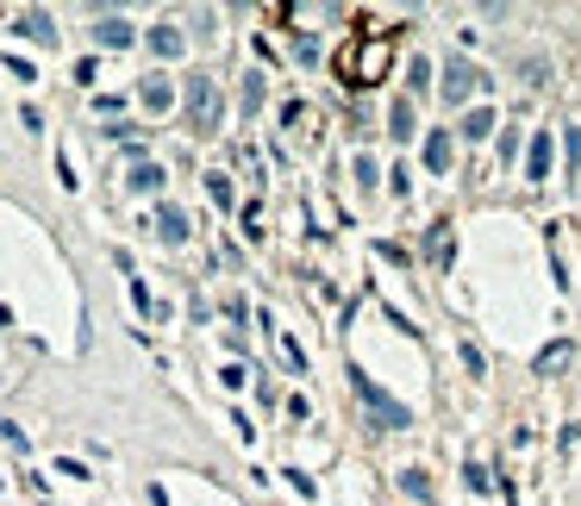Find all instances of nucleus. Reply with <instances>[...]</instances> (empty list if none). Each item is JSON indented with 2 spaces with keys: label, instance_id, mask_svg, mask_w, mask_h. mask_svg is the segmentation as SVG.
Listing matches in <instances>:
<instances>
[{
  "label": "nucleus",
  "instance_id": "nucleus-14",
  "mask_svg": "<svg viewBox=\"0 0 581 506\" xmlns=\"http://www.w3.org/2000/svg\"><path fill=\"white\" fill-rule=\"evenodd\" d=\"M569 356H576L569 344H551V351L538 356V376H551V369H569Z\"/></svg>",
  "mask_w": 581,
  "mask_h": 506
},
{
  "label": "nucleus",
  "instance_id": "nucleus-13",
  "mask_svg": "<svg viewBox=\"0 0 581 506\" xmlns=\"http://www.w3.org/2000/svg\"><path fill=\"white\" fill-rule=\"evenodd\" d=\"M138 94H144V106H151V113H163V106H169V101H176V94H169V81H144V88H138Z\"/></svg>",
  "mask_w": 581,
  "mask_h": 506
},
{
  "label": "nucleus",
  "instance_id": "nucleus-12",
  "mask_svg": "<svg viewBox=\"0 0 581 506\" xmlns=\"http://www.w3.org/2000/svg\"><path fill=\"white\" fill-rule=\"evenodd\" d=\"M388 131H394V138H413V101H394V113H388Z\"/></svg>",
  "mask_w": 581,
  "mask_h": 506
},
{
  "label": "nucleus",
  "instance_id": "nucleus-15",
  "mask_svg": "<svg viewBox=\"0 0 581 506\" xmlns=\"http://www.w3.org/2000/svg\"><path fill=\"white\" fill-rule=\"evenodd\" d=\"M488 131H494V113H488V106H476V113L463 119V138H488Z\"/></svg>",
  "mask_w": 581,
  "mask_h": 506
},
{
  "label": "nucleus",
  "instance_id": "nucleus-8",
  "mask_svg": "<svg viewBox=\"0 0 581 506\" xmlns=\"http://www.w3.org/2000/svg\"><path fill=\"white\" fill-rule=\"evenodd\" d=\"M131 194H156V188H163V169H156V163H131Z\"/></svg>",
  "mask_w": 581,
  "mask_h": 506
},
{
  "label": "nucleus",
  "instance_id": "nucleus-5",
  "mask_svg": "<svg viewBox=\"0 0 581 506\" xmlns=\"http://www.w3.org/2000/svg\"><path fill=\"white\" fill-rule=\"evenodd\" d=\"M94 45H106V51H119V45H131V20H119V13H106L101 26H94Z\"/></svg>",
  "mask_w": 581,
  "mask_h": 506
},
{
  "label": "nucleus",
  "instance_id": "nucleus-11",
  "mask_svg": "<svg viewBox=\"0 0 581 506\" xmlns=\"http://www.w3.org/2000/svg\"><path fill=\"white\" fill-rule=\"evenodd\" d=\"M156 231H163L169 244H181V238H188V219H181L176 206H163V213H156Z\"/></svg>",
  "mask_w": 581,
  "mask_h": 506
},
{
  "label": "nucleus",
  "instance_id": "nucleus-9",
  "mask_svg": "<svg viewBox=\"0 0 581 506\" xmlns=\"http://www.w3.org/2000/svg\"><path fill=\"white\" fill-rule=\"evenodd\" d=\"M151 51H156V56H181V51H188V38H181L176 26H156V31H151Z\"/></svg>",
  "mask_w": 581,
  "mask_h": 506
},
{
  "label": "nucleus",
  "instance_id": "nucleus-2",
  "mask_svg": "<svg viewBox=\"0 0 581 506\" xmlns=\"http://www.w3.org/2000/svg\"><path fill=\"white\" fill-rule=\"evenodd\" d=\"M481 81H488V76H481L476 63H463V56H456L451 69H444V106H463V101H476V94H481Z\"/></svg>",
  "mask_w": 581,
  "mask_h": 506
},
{
  "label": "nucleus",
  "instance_id": "nucleus-10",
  "mask_svg": "<svg viewBox=\"0 0 581 506\" xmlns=\"http://www.w3.org/2000/svg\"><path fill=\"white\" fill-rule=\"evenodd\" d=\"M444 163H451V131H431V138H426V169L438 176Z\"/></svg>",
  "mask_w": 581,
  "mask_h": 506
},
{
  "label": "nucleus",
  "instance_id": "nucleus-1",
  "mask_svg": "<svg viewBox=\"0 0 581 506\" xmlns=\"http://www.w3.org/2000/svg\"><path fill=\"white\" fill-rule=\"evenodd\" d=\"M351 388H356V401L376 413V426H381V431H401V426H406V406H401V401H388V394H381V388L363 376V369H351Z\"/></svg>",
  "mask_w": 581,
  "mask_h": 506
},
{
  "label": "nucleus",
  "instance_id": "nucleus-16",
  "mask_svg": "<svg viewBox=\"0 0 581 506\" xmlns=\"http://www.w3.org/2000/svg\"><path fill=\"white\" fill-rule=\"evenodd\" d=\"M401 488L413 494V501H431V481H426V469H406V476H401Z\"/></svg>",
  "mask_w": 581,
  "mask_h": 506
},
{
  "label": "nucleus",
  "instance_id": "nucleus-3",
  "mask_svg": "<svg viewBox=\"0 0 581 506\" xmlns=\"http://www.w3.org/2000/svg\"><path fill=\"white\" fill-rule=\"evenodd\" d=\"M188 106H194V119H201V131H219V88L206 76L188 81Z\"/></svg>",
  "mask_w": 581,
  "mask_h": 506
},
{
  "label": "nucleus",
  "instance_id": "nucleus-4",
  "mask_svg": "<svg viewBox=\"0 0 581 506\" xmlns=\"http://www.w3.org/2000/svg\"><path fill=\"white\" fill-rule=\"evenodd\" d=\"M381 63H388V45H369V51H344V81H376Z\"/></svg>",
  "mask_w": 581,
  "mask_h": 506
},
{
  "label": "nucleus",
  "instance_id": "nucleus-6",
  "mask_svg": "<svg viewBox=\"0 0 581 506\" xmlns=\"http://www.w3.org/2000/svg\"><path fill=\"white\" fill-rule=\"evenodd\" d=\"M13 31H20V38H31V45H56V20H51V13H26Z\"/></svg>",
  "mask_w": 581,
  "mask_h": 506
},
{
  "label": "nucleus",
  "instance_id": "nucleus-7",
  "mask_svg": "<svg viewBox=\"0 0 581 506\" xmlns=\"http://www.w3.org/2000/svg\"><path fill=\"white\" fill-rule=\"evenodd\" d=\"M544 176H551V138L538 131V138H531V151H526V181H544Z\"/></svg>",
  "mask_w": 581,
  "mask_h": 506
}]
</instances>
